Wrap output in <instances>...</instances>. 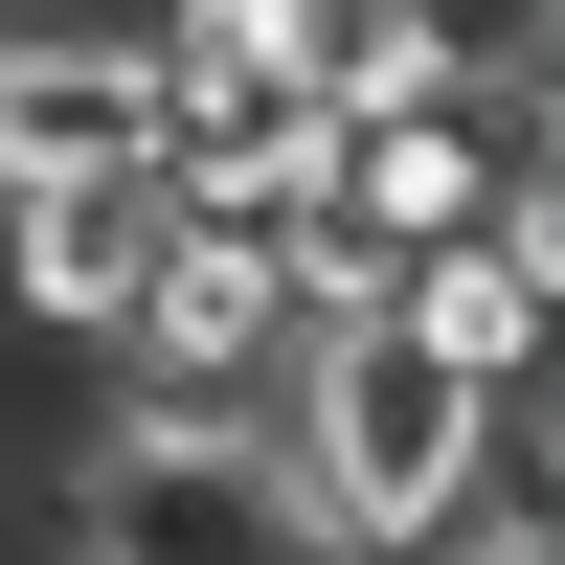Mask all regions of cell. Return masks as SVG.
<instances>
[{
    "mask_svg": "<svg viewBox=\"0 0 565 565\" xmlns=\"http://www.w3.org/2000/svg\"><path fill=\"white\" fill-rule=\"evenodd\" d=\"M249 407H271V476H295L317 565H430L452 498H476V452H498V385L430 362L407 317H295Z\"/></svg>",
    "mask_w": 565,
    "mask_h": 565,
    "instance_id": "cell-1",
    "label": "cell"
},
{
    "mask_svg": "<svg viewBox=\"0 0 565 565\" xmlns=\"http://www.w3.org/2000/svg\"><path fill=\"white\" fill-rule=\"evenodd\" d=\"M45 543H68V565H317L295 476H271V407H181V385H114L68 430Z\"/></svg>",
    "mask_w": 565,
    "mask_h": 565,
    "instance_id": "cell-2",
    "label": "cell"
},
{
    "mask_svg": "<svg viewBox=\"0 0 565 565\" xmlns=\"http://www.w3.org/2000/svg\"><path fill=\"white\" fill-rule=\"evenodd\" d=\"M136 68H159V204H295L317 136H340V90H317V0H159L136 23Z\"/></svg>",
    "mask_w": 565,
    "mask_h": 565,
    "instance_id": "cell-3",
    "label": "cell"
},
{
    "mask_svg": "<svg viewBox=\"0 0 565 565\" xmlns=\"http://www.w3.org/2000/svg\"><path fill=\"white\" fill-rule=\"evenodd\" d=\"M159 159H45V181H0V317H23V340H114L136 317V271H159Z\"/></svg>",
    "mask_w": 565,
    "mask_h": 565,
    "instance_id": "cell-4",
    "label": "cell"
},
{
    "mask_svg": "<svg viewBox=\"0 0 565 565\" xmlns=\"http://www.w3.org/2000/svg\"><path fill=\"white\" fill-rule=\"evenodd\" d=\"M543 295H565V249H521V226H430V249H385V317L430 362H476L498 407L543 385Z\"/></svg>",
    "mask_w": 565,
    "mask_h": 565,
    "instance_id": "cell-5",
    "label": "cell"
},
{
    "mask_svg": "<svg viewBox=\"0 0 565 565\" xmlns=\"http://www.w3.org/2000/svg\"><path fill=\"white\" fill-rule=\"evenodd\" d=\"M136 136H159L136 23H0V181H45V159H136Z\"/></svg>",
    "mask_w": 565,
    "mask_h": 565,
    "instance_id": "cell-6",
    "label": "cell"
}]
</instances>
